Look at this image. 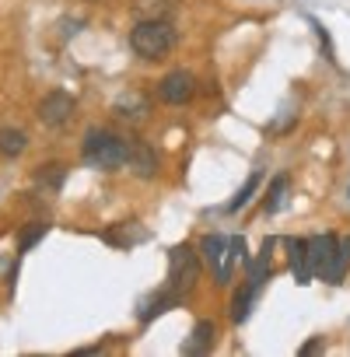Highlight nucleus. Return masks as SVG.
Instances as JSON below:
<instances>
[{
	"instance_id": "f257e3e1",
	"label": "nucleus",
	"mask_w": 350,
	"mask_h": 357,
	"mask_svg": "<svg viewBox=\"0 0 350 357\" xmlns=\"http://www.w3.org/2000/svg\"><path fill=\"white\" fill-rule=\"evenodd\" d=\"M175 39H179V36H175V25L168 18H144L130 32V46H133V53L140 60H161V56H168L172 46H175Z\"/></svg>"
},
{
	"instance_id": "f03ea898",
	"label": "nucleus",
	"mask_w": 350,
	"mask_h": 357,
	"mask_svg": "<svg viewBox=\"0 0 350 357\" xmlns=\"http://www.w3.org/2000/svg\"><path fill=\"white\" fill-rule=\"evenodd\" d=\"M81 154H84V161L91 168L116 172L130 161V140H123L119 133H109V130H88Z\"/></svg>"
},
{
	"instance_id": "7ed1b4c3",
	"label": "nucleus",
	"mask_w": 350,
	"mask_h": 357,
	"mask_svg": "<svg viewBox=\"0 0 350 357\" xmlns=\"http://www.w3.org/2000/svg\"><path fill=\"white\" fill-rule=\"evenodd\" d=\"M197 280H200V256L190 245H175L168 252V284L165 287H172L179 298H186L197 287Z\"/></svg>"
},
{
	"instance_id": "20e7f679",
	"label": "nucleus",
	"mask_w": 350,
	"mask_h": 357,
	"mask_svg": "<svg viewBox=\"0 0 350 357\" xmlns=\"http://www.w3.org/2000/svg\"><path fill=\"white\" fill-rule=\"evenodd\" d=\"M74 109H77L74 95L56 88V91L43 95V102H39V119H43V126H50V130H60V126H67V123H70Z\"/></svg>"
},
{
	"instance_id": "39448f33",
	"label": "nucleus",
	"mask_w": 350,
	"mask_h": 357,
	"mask_svg": "<svg viewBox=\"0 0 350 357\" xmlns=\"http://www.w3.org/2000/svg\"><path fill=\"white\" fill-rule=\"evenodd\" d=\"M197 95V77L190 70H172L158 81V98L165 105H186Z\"/></svg>"
},
{
	"instance_id": "423d86ee",
	"label": "nucleus",
	"mask_w": 350,
	"mask_h": 357,
	"mask_svg": "<svg viewBox=\"0 0 350 357\" xmlns=\"http://www.w3.org/2000/svg\"><path fill=\"white\" fill-rule=\"evenodd\" d=\"M200 252H204V263L214 270V280L225 287V284L231 280V273H228V238L207 235V238L200 242Z\"/></svg>"
},
{
	"instance_id": "0eeeda50",
	"label": "nucleus",
	"mask_w": 350,
	"mask_h": 357,
	"mask_svg": "<svg viewBox=\"0 0 350 357\" xmlns=\"http://www.w3.org/2000/svg\"><path fill=\"white\" fill-rule=\"evenodd\" d=\"M333 252H336V235H312L308 238V263H312V277H322L326 273V266H329V259H333Z\"/></svg>"
},
{
	"instance_id": "6e6552de",
	"label": "nucleus",
	"mask_w": 350,
	"mask_h": 357,
	"mask_svg": "<svg viewBox=\"0 0 350 357\" xmlns=\"http://www.w3.org/2000/svg\"><path fill=\"white\" fill-rule=\"evenodd\" d=\"M126 165L133 168L137 178H154V172H158V154H154V147H147V144H140V140H130V161H126Z\"/></svg>"
},
{
	"instance_id": "1a4fd4ad",
	"label": "nucleus",
	"mask_w": 350,
	"mask_h": 357,
	"mask_svg": "<svg viewBox=\"0 0 350 357\" xmlns=\"http://www.w3.org/2000/svg\"><path fill=\"white\" fill-rule=\"evenodd\" d=\"M287 259L298 284H312V263H308V238H287Z\"/></svg>"
},
{
	"instance_id": "9d476101",
	"label": "nucleus",
	"mask_w": 350,
	"mask_h": 357,
	"mask_svg": "<svg viewBox=\"0 0 350 357\" xmlns=\"http://www.w3.org/2000/svg\"><path fill=\"white\" fill-rule=\"evenodd\" d=\"M105 242H109V245H119V249H130V245L147 242V231H144L137 221H123V225H112V228L105 231Z\"/></svg>"
},
{
	"instance_id": "9b49d317",
	"label": "nucleus",
	"mask_w": 350,
	"mask_h": 357,
	"mask_svg": "<svg viewBox=\"0 0 350 357\" xmlns=\"http://www.w3.org/2000/svg\"><path fill=\"white\" fill-rule=\"evenodd\" d=\"M214 322L211 319H200L197 326H193V333H190V340L183 343V354H207L211 347H214Z\"/></svg>"
},
{
	"instance_id": "f8f14e48",
	"label": "nucleus",
	"mask_w": 350,
	"mask_h": 357,
	"mask_svg": "<svg viewBox=\"0 0 350 357\" xmlns=\"http://www.w3.org/2000/svg\"><path fill=\"white\" fill-rule=\"evenodd\" d=\"M347 263H350V238H336V252H333V259H329V266H326L322 277L329 284H340L343 273H347Z\"/></svg>"
},
{
	"instance_id": "ddd939ff",
	"label": "nucleus",
	"mask_w": 350,
	"mask_h": 357,
	"mask_svg": "<svg viewBox=\"0 0 350 357\" xmlns=\"http://www.w3.org/2000/svg\"><path fill=\"white\" fill-rule=\"evenodd\" d=\"M25 147H29L25 130L0 126V158H18V154H25Z\"/></svg>"
},
{
	"instance_id": "4468645a",
	"label": "nucleus",
	"mask_w": 350,
	"mask_h": 357,
	"mask_svg": "<svg viewBox=\"0 0 350 357\" xmlns=\"http://www.w3.org/2000/svg\"><path fill=\"white\" fill-rule=\"evenodd\" d=\"M273 245H277V242H273V238H266V242H263V249H259V256H256V263H249V284H252L256 291H259V287H263V280L270 277V256H273Z\"/></svg>"
},
{
	"instance_id": "2eb2a0df",
	"label": "nucleus",
	"mask_w": 350,
	"mask_h": 357,
	"mask_svg": "<svg viewBox=\"0 0 350 357\" xmlns=\"http://www.w3.org/2000/svg\"><path fill=\"white\" fill-rule=\"evenodd\" d=\"M256 294H259V291H256V287H252L249 280H245V284H242V287L235 291V298H231V312H228V315H231V322H245V319H249Z\"/></svg>"
},
{
	"instance_id": "dca6fc26",
	"label": "nucleus",
	"mask_w": 350,
	"mask_h": 357,
	"mask_svg": "<svg viewBox=\"0 0 350 357\" xmlns=\"http://www.w3.org/2000/svg\"><path fill=\"white\" fill-rule=\"evenodd\" d=\"M287 186H291V178L280 172L273 183H270V190H266V197H263V207H266V214H277L280 207H284V200H287Z\"/></svg>"
},
{
	"instance_id": "f3484780",
	"label": "nucleus",
	"mask_w": 350,
	"mask_h": 357,
	"mask_svg": "<svg viewBox=\"0 0 350 357\" xmlns=\"http://www.w3.org/2000/svg\"><path fill=\"white\" fill-rule=\"evenodd\" d=\"M259 183H263V175H259V172H252V175L245 178V186H242V190L235 193V200L228 204V214H238L242 207H249V200L256 197V190H259Z\"/></svg>"
},
{
	"instance_id": "a211bd4d",
	"label": "nucleus",
	"mask_w": 350,
	"mask_h": 357,
	"mask_svg": "<svg viewBox=\"0 0 350 357\" xmlns=\"http://www.w3.org/2000/svg\"><path fill=\"white\" fill-rule=\"evenodd\" d=\"M116 112L119 116H130V119H144V112H147V102L140 98V95H123V98H116Z\"/></svg>"
},
{
	"instance_id": "6ab92c4d",
	"label": "nucleus",
	"mask_w": 350,
	"mask_h": 357,
	"mask_svg": "<svg viewBox=\"0 0 350 357\" xmlns=\"http://www.w3.org/2000/svg\"><path fill=\"white\" fill-rule=\"evenodd\" d=\"M46 231H50V225H46V221H32V225H25V228H22V235H18V252H29V249H32Z\"/></svg>"
},
{
	"instance_id": "aec40b11",
	"label": "nucleus",
	"mask_w": 350,
	"mask_h": 357,
	"mask_svg": "<svg viewBox=\"0 0 350 357\" xmlns=\"http://www.w3.org/2000/svg\"><path fill=\"white\" fill-rule=\"evenodd\" d=\"M63 175H67V168L53 161V165H43V168L36 172V183H39V186H50V190H60Z\"/></svg>"
},
{
	"instance_id": "412c9836",
	"label": "nucleus",
	"mask_w": 350,
	"mask_h": 357,
	"mask_svg": "<svg viewBox=\"0 0 350 357\" xmlns=\"http://www.w3.org/2000/svg\"><path fill=\"white\" fill-rule=\"evenodd\" d=\"M315 36H319V43H322V50H326V60L333 63V60H336V56H333V43H329V32H326V29H322L319 22H315Z\"/></svg>"
},
{
	"instance_id": "4be33fe9",
	"label": "nucleus",
	"mask_w": 350,
	"mask_h": 357,
	"mask_svg": "<svg viewBox=\"0 0 350 357\" xmlns=\"http://www.w3.org/2000/svg\"><path fill=\"white\" fill-rule=\"evenodd\" d=\"M319 350H326V343H322V336H315V340H308V343H301V357H308V354H319Z\"/></svg>"
}]
</instances>
